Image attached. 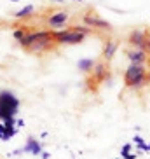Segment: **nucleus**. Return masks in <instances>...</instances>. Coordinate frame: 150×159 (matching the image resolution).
<instances>
[{
  "instance_id": "nucleus-11",
  "label": "nucleus",
  "mask_w": 150,
  "mask_h": 159,
  "mask_svg": "<svg viewBox=\"0 0 150 159\" xmlns=\"http://www.w3.org/2000/svg\"><path fill=\"white\" fill-rule=\"evenodd\" d=\"M52 42H54V39H52V35H49V37L46 39H40L38 42H35L33 46L28 47L30 52H42L46 51V49H49V46H52Z\"/></svg>"
},
{
  "instance_id": "nucleus-1",
  "label": "nucleus",
  "mask_w": 150,
  "mask_h": 159,
  "mask_svg": "<svg viewBox=\"0 0 150 159\" xmlns=\"http://www.w3.org/2000/svg\"><path fill=\"white\" fill-rule=\"evenodd\" d=\"M148 72H147V66L145 65H131L126 68L124 72V84L126 88L129 89H141L148 84Z\"/></svg>"
},
{
  "instance_id": "nucleus-16",
  "label": "nucleus",
  "mask_w": 150,
  "mask_h": 159,
  "mask_svg": "<svg viewBox=\"0 0 150 159\" xmlns=\"http://www.w3.org/2000/svg\"><path fill=\"white\" fill-rule=\"evenodd\" d=\"M141 49H143V51H145L147 54H148V52H150V33H148V32H147L145 42H143V46H141Z\"/></svg>"
},
{
  "instance_id": "nucleus-17",
  "label": "nucleus",
  "mask_w": 150,
  "mask_h": 159,
  "mask_svg": "<svg viewBox=\"0 0 150 159\" xmlns=\"http://www.w3.org/2000/svg\"><path fill=\"white\" fill-rule=\"evenodd\" d=\"M129 154H131V145L126 143L124 147H122V150H121V156H122V159H124V157H127Z\"/></svg>"
},
{
  "instance_id": "nucleus-5",
  "label": "nucleus",
  "mask_w": 150,
  "mask_h": 159,
  "mask_svg": "<svg viewBox=\"0 0 150 159\" xmlns=\"http://www.w3.org/2000/svg\"><path fill=\"white\" fill-rule=\"evenodd\" d=\"M145 37H147V30H141V28H135L129 37H127V44L135 49H141L143 42H145Z\"/></svg>"
},
{
  "instance_id": "nucleus-14",
  "label": "nucleus",
  "mask_w": 150,
  "mask_h": 159,
  "mask_svg": "<svg viewBox=\"0 0 150 159\" xmlns=\"http://www.w3.org/2000/svg\"><path fill=\"white\" fill-rule=\"evenodd\" d=\"M33 5H24L23 9H19V11H16V14H14V18H18V19H21V18H28V16H32L33 14Z\"/></svg>"
},
{
  "instance_id": "nucleus-4",
  "label": "nucleus",
  "mask_w": 150,
  "mask_h": 159,
  "mask_svg": "<svg viewBox=\"0 0 150 159\" xmlns=\"http://www.w3.org/2000/svg\"><path fill=\"white\" fill-rule=\"evenodd\" d=\"M84 23L86 26H89V28H98V30H110L112 28V25L108 23V21H105V19H101L98 14H94V12H87V14H84Z\"/></svg>"
},
{
  "instance_id": "nucleus-15",
  "label": "nucleus",
  "mask_w": 150,
  "mask_h": 159,
  "mask_svg": "<svg viewBox=\"0 0 150 159\" xmlns=\"http://www.w3.org/2000/svg\"><path fill=\"white\" fill-rule=\"evenodd\" d=\"M26 33H28V32H26V30H24V28H16L12 35H14V39H16V40H23V39H24V35H26Z\"/></svg>"
},
{
  "instance_id": "nucleus-3",
  "label": "nucleus",
  "mask_w": 150,
  "mask_h": 159,
  "mask_svg": "<svg viewBox=\"0 0 150 159\" xmlns=\"http://www.w3.org/2000/svg\"><path fill=\"white\" fill-rule=\"evenodd\" d=\"M52 39L56 44H66V46H73V44H80L86 39V35L75 32L73 28H66V30H60V32L52 33Z\"/></svg>"
},
{
  "instance_id": "nucleus-19",
  "label": "nucleus",
  "mask_w": 150,
  "mask_h": 159,
  "mask_svg": "<svg viewBox=\"0 0 150 159\" xmlns=\"http://www.w3.org/2000/svg\"><path fill=\"white\" fill-rule=\"evenodd\" d=\"M16 128H24V121H23V119H18V121H16Z\"/></svg>"
},
{
  "instance_id": "nucleus-23",
  "label": "nucleus",
  "mask_w": 150,
  "mask_h": 159,
  "mask_svg": "<svg viewBox=\"0 0 150 159\" xmlns=\"http://www.w3.org/2000/svg\"><path fill=\"white\" fill-rule=\"evenodd\" d=\"M147 79H148V82H150V74H148V77H147Z\"/></svg>"
},
{
  "instance_id": "nucleus-21",
  "label": "nucleus",
  "mask_w": 150,
  "mask_h": 159,
  "mask_svg": "<svg viewBox=\"0 0 150 159\" xmlns=\"http://www.w3.org/2000/svg\"><path fill=\"white\" fill-rule=\"evenodd\" d=\"M135 142H136V145H141V143H145V142H143V138H141V136H135Z\"/></svg>"
},
{
  "instance_id": "nucleus-7",
  "label": "nucleus",
  "mask_w": 150,
  "mask_h": 159,
  "mask_svg": "<svg viewBox=\"0 0 150 159\" xmlns=\"http://www.w3.org/2000/svg\"><path fill=\"white\" fill-rule=\"evenodd\" d=\"M117 49H119V40H115V39H107V40L103 42V51H101L103 60L110 61L113 56H115Z\"/></svg>"
},
{
  "instance_id": "nucleus-13",
  "label": "nucleus",
  "mask_w": 150,
  "mask_h": 159,
  "mask_svg": "<svg viewBox=\"0 0 150 159\" xmlns=\"http://www.w3.org/2000/svg\"><path fill=\"white\" fill-rule=\"evenodd\" d=\"M94 65H96V61L91 60V58H84V60H79V63H77L79 70H80V72H84V74H89V72L94 68Z\"/></svg>"
},
{
  "instance_id": "nucleus-9",
  "label": "nucleus",
  "mask_w": 150,
  "mask_h": 159,
  "mask_svg": "<svg viewBox=\"0 0 150 159\" xmlns=\"http://www.w3.org/2000/svg\"><path fill=\"white\" fill-rule=\"evenodd\" d=\"M91 72H93V80H94V82H103V80L108 77V66H107L105 61L96 63Z\"/></svg>"
},
{
  "instance_id": "nucleus-22",
  "label": "nucleus",
  "mask_w": 150,
  "mask_h": 159,
  "mask_svg": "<svg viewBox=\"0 0 150 159\" xmlns=\"http://www.w3.org/2000/svg\"><path fill=\"white\" fill-rule=\"evenodd\" d=\"M124 159H136V154H129L127 157H124Z\"/></svg>"
},
{
  "instance_id": "nucleus-10",
  "label": "nucleus",
  "mask_w": 150,
  "mask_h": 159,
  "mask_svg": "<svg viewBox=\"0 0 150 159\" xmlns=\"http://www.w3.org/2000/svg\"><path fill=\"white\" fill-rule=\"evenodd\" d=\"M21 152H30V154L33 156H40V152H42V145H40V142H37L33 136H28V140H26V145H24L23 149H19Z\"/></svg>"
},
{
  "instance_id": "nucleus-18",
  "label": "nucleus",
  "mask_w": 150,
  "mask_h": 159,
  "mask_svg": "<svg viewBox=\"0 0 150 159\" xmlns=\"http://www.w3.org/2000/svg\"><path fill=\"white\" fill-rule=\"evenodd\" d=\"M138 150H143V152H150V143H141V145H138Z\"/></svg>"
},
{
  "instance_id": "nucleus-20",
  "label": "nucleus",
  "mask_w": 150,
  "mask_h": 159,
  "mask_svg": "<svg viewBox=\"0 0 150 159\" xmlns=\"http://www.w3.org/2000/svg\"><path fill=\"white\" fill-rule=\"evenodd\" d=\"M40 157H42V159H49V157H51V154L46 152V150H42V152H40Z\"/></svg>"
},
{
  "instance_id": "nucleus-2",
  "label": "nucleus",
  "mask_w": 150,
  "mask_h": 159,
  "mask_svg": "<svg viewBox=\"0 0 150 159\" xmlns=\"http://www.w3.org/2000/svg\"><path fill=\"white\" fill-rule=\"evenodd\" d=\"M19 108V100L11 91H0V121L14 117Z\"/></svg>"
},
{
  "instance_id": "nucleus-6",
  "label": "nucleus",
  "mask_w": 150,
  "mask_h": 159,
  "mask_svg": "<svg viewBox=\"0 0 150 159\" xmlns=\"http://www.w3.org/2000/svg\"><path fill=\"white\" fill-rule=\"evenodd\" d=\"M68 19H70V14H68L66 11H58V12H54V14L49 16L47 25H49L51 28H61Z\"/></svg>"
},
{
  "instance_id": "nucleus-8",
  "label": "nucleus",
  "mask_w": 150,
  "mask_h": 159,
  "mask_svg": "<svg viewBox=\"0 0 150 159\" xmlns=\"http://www.w3.org/2000/svg\"><path fill=\"white\" fill-rule=\"evenodd\" d=\"M126 56L129 58V61L135 63V65H145L147 60H148V54H147L143 49H135V47H131V49L126 52Z\"/></svg>"
},
{
  "instance_id": "nucleus-24",
  "label": "nucleus",
  "mask_w": 150,
  "mask_h": 159,
  "mask_svg": "<svg viewBox=\"0 0 150 159\" xmlns=\"http://www.w3.org/2000/svg\"><path fill=\"white\" fill-rule=\"evenodd\" d=\"M75 2H82V0H75Z\"/></svg>"
},
{
  "instance_id": "nucleus-25",
  "label": "nucleus",
  "mask_w": 150,
  "mask_h": 159,
  "mask_svg": "<svg viewBox=\"0 0 150 159\" xmlns=\"http://www.w3.org/2000/svg\"><path fill=\"white\" fill-rule=\"evenodd\" d=\"M12 2H19V0H12Z\"/></svg>"
},
{
  "instance_id": "nucleus-12",
  "label": "nucleus",
  "mask_w": 150,
  "mask_h": 159,
  "mask_svg": "<svg viewBox=\"0 0 150 159\" xmlns=\"http://www.w3.org/2000/svg\"><path fill=\"white\" fill-rule=\"evenodd\" d=\"M16 131H18L16 128H7L4 122H0V140H2V142L11 140V138L16 135Z\"/></svg>"
},
{
  "instance_id": "nucleus-26",
  "label": "nucleus",
  "mask_w": 150,
  "mask_h": 159,
  "mask_svg": "<svg viewBox=\"0 0 150 159\" xmlns=\"http://www.w3.org/2000/svg\"><path fill=\"white\" fill-rule=\"evenodd\" d=\"M148 60H150V56H148Z\"/></svg>"
}]
</instances>
